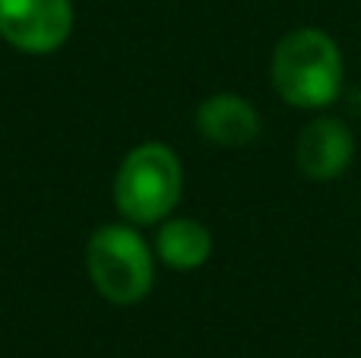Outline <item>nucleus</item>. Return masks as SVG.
Listing matches in <instances>:
<instances>
[{"label": "nucleus", "mask_w": 361, "mask_h": 358, "mask_svg": "<svg viewBox=\"0 0 361 358\" xmlns=\"http://www.w3.org/2000/svg\"><path fill=\"white\" fill-rule=\"evenodd\" d=\"M269 76L282 101L295 108H326L343 92V51L324 29H292L279 38L269 63Z\"/></svg>", "instance_id": "f257e3e1"}, {"label": "nucleus", "mask_w": 361, "mask_h": 358, "mask_svg": "<svg viewBox=\"0 0 361 358\" xmlns=\"http://www.w3.org/2000/svg\"><path fill=\"white\" fill-rule=\"evenodd\" d=\"M73 32L70 0H0V35L25 54H51Z\"/></svg>", "instance_id": "20e7f679"}, {"label": "nucleus", "mask_w": 361, "mask_h": 358, "mask_svg": "<svg viewBox=\"0 0 361 358\" xmlns=\"http://www.w3.org/2000/svg\"><path fill=\"white\" fill-rule=\"evenodd\" d=\"M197 130L216 146H247L260 137V114L247 99L235 92L209 95L197 108Z\"/></svg>", "instance_id": "423d86ee"}, {"label": "nucleus", "mask_w": 361, "mask_h": 358, "mask_svg": "<svg viewBox=\"0 0 361 358\" xmlns=\"http://www.w3.org/2000/svg\"><path fill=\"white\" fill-rule=\"evenodd\" d=\"M184 171L175 149L165 143H143L124 156L114 178V206L137 226L159 222L178 206Z\"/></svg>", "instance_id": "f03ea898"}, {"label": "nucleus", "mask_w": 361, "mask_h": 358, "mask_svg": "<svg viewBox=\"0 0 361 358\" xmlns=\"http://www.w3.org/2000/svg\"><path fill=\"white\" fill-rule=\"evenodd\" d=\"M355 159V137H352L349 124L339 118H314L305 124L295 146V162H298L301 175L311 181H336Z\"/></svg>", "instance_id": "39448f33"}, {"label": "nucleus", "mask_w": 361, "mask_h": 358, "mask_svg": "<svg viewBox=\"0 0 361 358\" xmlns=\"http://www.w3.org/2000/svg\"><path fill=\"white\" fill-rule=\"evenodd\" d=\"M156 254L171 270H197L212 254V235L197 219H171L159 228Z\"/></svg>", "instance_id": "0eeeda50"}, {"label": "nucleus", "mask_w": 361, "mask_h": 358, "mask_svg": "<svg viewBox=\"0 0 361 358\" xmlns=\"http://www.w3.org/2000/svg\"><path fill=\"white\" fill-rule=\"evenodd\" d=\"M86 270L99 295L114 304H137L152 289V254L130 226H102L86 245Z\"/></svg>", "instance_id": "7ed1b4c3"}]
</instances>
